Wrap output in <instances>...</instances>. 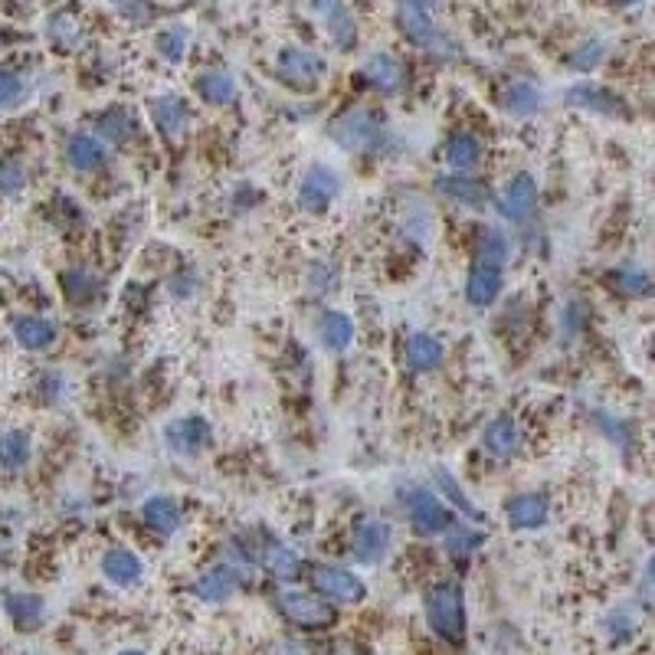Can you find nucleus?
<instances>
[{"label":"nucleus","instance_id":"nucleus-45","mask_svg":"<svg viewBox=\"0 0 655 655\" xmlns=\"http://www.w3.org/2000/svg\"><path fill=\"white\" fill-rule=\"evenodd\" d=\"M109 4L118 10V17H125L128 23H135V27H145L154 17V7L148 0H109Z\"/></svg>","mask_w":655,"mask_h":655},{"label":"nucleus","instance_id":"nucleus-43","mask_svg":"<svg viewBox=\"0 0 655 655\" xmlns=\"http://www.w3.org/2000/svg\"><path fill=\"white\" fill-rule=\"evenodd\" d=\"M27 187V168L20 161H0V194L17 197Z\"/></svg>","mask_w":655,"mask_h":655},{"label":"nucleus","instance_id":"nucleus-39","mask_svg":"<svg viewBox=\"0 0 655 655\" xmlns=\"http://www.w3.org/2000/svg\"><path fill=\"white\" fill-rule=\"evenodd\" d=\"M154 46H158V53L168 59V63H184V56H187V50H190V30H187V27H168V30H161L158 40H154Z\"/></svg>","mask_w":655,"mask_h":655},{"label":"nucleus","instance_id":"nucleus-23","mask_svg":"<svg viewBox=\"0 0 655 655\" xmlns=\"http://www.w3.org/2000/svg\"><path fill=\"white\" fill-rule=\"evenodd\" d=\"M105 158H109V151H105V145L95 135H73L66 141V161H69V168L79 174L99 171Z\"/></svg>","mask_w":655,"mask_h":655},{"label":"nucleus","instance_id":"nucleus-5","mask_svg":"<svg viewBox=\"0 0 655 655\" xmlns=\"http://www.w3.org/2000/svg\"><path fill=\"white\" fill-rule=\"evenodd\" d=\"M210 436L213 430L204 416H181V420L164 426V446H168V452L177 459L200 456V452L210 446Z\"/></svg>","mask_w":655,"mask_h":655},{"label":"nucleus","instance_id":"nucleus-37","mask_svg":"<svg viewBox=\"0 0 655 655\" xmlns=\"http://www.w3.org/2000/svg\"><path fill=\"white\" fill-rule=\"evenodd\" d=\"M433 482L439 485V492H443V495L449 498V502L456 505L466 518H482V511L469 502L466 492H462V485H459L456 479H452V472H446L443 466H436V469H433Z\"/></svg>","mask_w":655,"mask_h":655},{"label":"nucleus","instance_id":"nucleus-1","mask_svg":"<svg viewBox=\"0 0 655 655\" xmlns=\"http://www.w3.org/2000/svg\"><path fill=\"white\" fill-rule=\"evenodd\" d=\"M426 623L430 629L446 642H459L466 636V597H462L459 583H436L426 593Z\"/></svg>","mask_w":655,"mask_h":655},{"label":"nucleus","instance_id":"nucleus-29","mask_svg":"<svg viewBox=\"0 0 655 655\" xmlns=\"http://www.w3.org/2000/svg\"><path fill=\"white\" fill-rule=\"evenodd\" d=\"M95 131H99V141L102 145H112V148H122L128 145L131 138H135V118H131L125 109H109L99 115V122H95Z\"/></svg>","mask_w":655,"mask_h":655},{"label":"nucleus","instance_id":"nucleus-8","mask_svg":"<svg viewBox=\"0 0 655 655\" xmlns=\"http://www.w3.org/2000/svg\"><path fill=\"white\" fill-rule=\"evenodd\" d=\"M338 194H341V177L328 164H315V168H308V174L299 184V207L305 213H321L335 204Z\"/></svg>","mask_w":655,"mask_h":655},{"label":"nucleus","instance_id":"nucleus-21","mask_svg":"<svg viewBox=\"0 0 655 655\" xmlns=\"http://www.w3.org/2000/svg\"><path fill=\"white\" fill-rule=\"evenodd\" d=\"M482 446H485L488 456H495V459L518 456V449H521V430H518V423L511 420V416H495V420L485 426Z\"/></svg>","mask_w":655,"mask_h":655},{"label":"nucleus","instance_id":"nucleus-7","mask_svg":"<svg viewBox=\"0 0 655 655\" xmlns=\"http://www.w3.org/2000/svg\"><path fill=\"white\" fill-rule=\"evenodd\" d=\"M390 541H393V531L387 521L380 518H361L354 524V534H351V554L357 564H380L384 557L390 554Z\"/></svg>","mask_w":655,"mask_h":655},{"label":"nucleus","instance_id":"nucleus-13","mask_svg":"<svg viewBox=\"0 0 655 655\" xmlns=\"http://www.w3.org/2000/svg\"><path fill=\"white\" fill-rule=\"evenodd\" d=\"M312 10L325 20L328 37L335 40L338 50H354L357 43V23L344 0H312Z\"/></svg>","mask_w":655,"mask_h":655},{"label":"nucleus","instance_id":"nucleus-47","mask_svg":"<svg viewBox=\"0 0 655 655\" xmlns=\"http://www.w3.org/2000/svg\"><path fill=\"white\" fill-rule=\"evenodd\" d=\"M118 655H145L141 649H125V652H118Z\"/></svg>","mask_w":655,"mask_h":655},{"label":"nucleus","instance_id":"nucleus-2","mask_svg":"<svg viewBox=\"0 0 655 655\" xmlns=\"http://www.w3.org/2000/svg\"><path fill=\"white\" fill-rule=\"evenodd\" d=\"M328 138L344 151H371L384 145V122L374 109L354 105V109L335 115V122L328 125Z\"/></svg>","mask_w":655,"mask_h":655},{"label":"nucleus","instance_id":"nucleus-40","mask_svg":"<svg viewBox=\"0 0 655 655\" xmlns=\"http://www.w3.org/2000/svg\"><path fill=\"white\" fill-rule=\"evenodd\" d=\"M63 289L69 295V302L73 305H86L95 299V292H99V279L92 276V272L86 269H73V272H66L63 276Z\"/></svg>","mask_w":655,"mask_h":655},{"label":"nucleus","instance_id":"nucleus-36","mask_svg":"<svg viewBox=\"0 0 655 655\" xmlns=\"http://www.w3.org/2000/svg\"><path fill=\"white\" fill-rule=\"evenodd\" d=\"M266 567H269V574H276L279 580H295L302 574V557L295 554L289 544H269Z\"/></svg>","mask_w":655,"mask_h":655},{"label":"nucleus","instance_id":"nucleus-28","mask_svg":"<svg viewBox=\"0 0 655 655\" xmlns=\"http://www.w3.org/2000/svg\"><path fill=\"white\" fill-rule=\"evenodd\" d=\"M508 253H511V243H508L505 230H498V226H482L479 236H475V262L505 269Z\"/></svg>","mask_w":655,"mask_h":655},{"label":"nucleus","instance_id":"nucleus-27","mask_svg":"<svg viewBox=\"0 0 655 655\" xmlns=\"http://www.w3.org/2000/svg\"><path fill=\"white\" fill-rule=\"evenodd\" d=\"M446 161L456 171H472L482 161V141L472 131H452L446 138Z\"/></svg>","mask_w":655,"mask_h":655},{"label":"nucleus","instance_id":"nucleus-20","mask_svg":"<svg viewBox=\"0 0 655 655\" xmlns=\"http://www.w3.org/2000/svg\"><path fill=\"white\" fill-rule=\"evenodd\" d=\"M46 40L66 53H79V50H86L89 30L82 27L79 17H73L69 10H56V14L46 20Z\"/></svg>","mask_w":655,"mask_h":655},{"label":"nucleus","instance_id":"nucleus-4","mask_svg":"<svg viewBox=\"0 0 655 655\" xmlns=\"http://www.w3.org/2000/svg\"><path fill=\"white\" fill-rule=\"evenodd\" d=\"M407 515L420 538H436V534H443L452 524V511L439 502L430 488H413L407 495Z\"/></svg>","mask_w":655,"mask_h":655},{"label":"nucleus","instance_id":"nucleus-24","mask_svg":"<svg viewBox=\"0 0 655 655\" xmlns=\"http://www.w3.org/2000/svg\"><path fill=\"white\" fill-rule=\"evenodd\" d=\"M14 338L23 351H46L56 341V321L43 315H20L14 321Z\"/></svg>","mask_w":655,"mask_h":655},{"label":"nucleus","instance_id":"nucleus-46","mask_svg":"<svg viewBox=\"0 0 655 655\" xmlns=\"http://www.w3.org/2000/svg\"><path fill=\"white\" fill-rule=\"evenodd\" d=\"M616 7H633V4H639V0H613Z\"/></svg>","mask_w":655,"mask_h":655},{"label":"nucleus","instance_id":"nucleus-31","mask_svg":"<svg viewBox=\"0 0 655 655\" xmlns=\"http://www.w3.org/2000/svg\"><path fill=\"white\" fill-rule=\"evenodd\" d=\"M197 92L207 105H230L240 89H236V79L230 69H207V73L197 79Z\"/></svg>","mask_w":655,"mask_h":655},{"label":"nucleus","instance_id":"nucleus-25","mask_svg":"<svg viewBox=\"0 0 655 655\" xmlns=\"http://www.w3.org/2000/svg\"><path fill=\"white\" fill-rule=\"evenodd\" d=\"M318 341H321V348L331 351V354L348 351L351 341H354V321H351V315L335 312V308L321 315L318 318Z\"/></svg>","mask_w":655,"mask_h":655},{"label":"nucleus","instance_id":"nucleus-9","mask_svg":"<svg viewBox=\"0 0 655 655\" xmlns=\"http://www.w3.org/2000/svg\"><path fill=\"white\" fill-rule=\"evenodd\" d=\"M279 76L295 89H315L325 76V59L302 46H285L279 53Z\"/></svg>","mask_w":655,"mask_h":655},{"label":"nucleus","instance_id":"nucleus-19","mask_svg":"<svg viewBox=\"0 0 655 655\" xmlns=\"http://www.w3.org/2000/svg\"><path fill=\"white\" fill-rule=\"evenodd\" d=\"M102 574L115 587H135L145 577V564H141V557L131 547H112L102 557Z\"/></svg>","mask_w":655,"mask_h":655},{"label":"nucleus","instance_id":"nucleus-3","mask_svg":"<svg viewBox=\"0 0 655 655\" xmlns=\"http://www.w3.org/2000/svg\"><path fill=\"white\" fill-rule=\"evenodd\" d=\"M312 587L321 593V597L344 603V606H354L367 597V583L354 574L348 567H338V564H318L312 570Z\"/></svg>","mask_w":655,"mask_h":655},{"label":"nucleus","instance_id":"nucleus-34","mask_svg":"<svg viewBox=\"0 0 655 655\" xmlns=\"http://www.w3.org/2000/svg\"><path fill=\"white\" fill-rule=\"evenodd\" d=\"M603 629H606V636H610L613 642H626V639H633V636H636V629H639V613H636V606H629V603L613 606V610L606 613V619H603Z\"/></svg>","mask_w":655,"mask_h":655},{"label":"nucleus","instance_id":"nucleus-10","mask_svg":"<svg viewBox=\"0 0 655 655\" xmlns=\"http://www.w3.org/2000/svg\"><path fill=\"white\" fill-rule=\"evenodd\" d=\"M538 207V184L531 174H515L495 200V210L511 223H524Z\"/></svg>","mask_w":655,"mask_h":655},{"label":"nucleus","instance_id":"nucleus-32","mask_svg":"<svg viewBox=\"0 0 655 655\" xmlns=\"http://www.w3.org/2000/svg\"><path fill=\"white\" fill-rule=\"evenodd\" d=\"M505 109L508 115H515V118H534L541 112V89L538 86H531V82H511V86L505 89Z\"/></svg>","mask_w":655,"mask_h":655},{"label":"nucleus","instance_id":"nucleus-18","mask_svg":"<svg viewBox=\"0 0 655 655\" xmlns=\"http://www.w3.org/2000/svg\"><path fill=\"white\" fill-rule=\"evenodd\" d=\"M502 276H505V269L475 262V266L469 269V279H466V302L472 308H488L498 295H502V285H505Z\"/></svg>","mask_w":655,"mask_h":655},{"label":"nucleus","instance_id":"nucleus-48","mask_svg":"<svg viewBox=\"0 0 655 655\" xmlns=\"http://www.w3.org/2000/svg\"><path fill=\"white\" fill-rule=\"evenodd\" d=\"M0 46H4V33H0Z\"/></svg>","mask_w":655,"mask_h":655},{"label":"nucleus","instance_id":"nucleus-33","mask_svg":"<svg viewBox=\"0 0 655 655\" xmlns=\"http://www.w3.org/2000/svg\"><path fill=\"white\" fill-rule=\"evenodd\" d=\"M7 613L20 629H37L43 623L46 603L37 593H7Z\"/></svg>","mask_w":655,"mask_h":655},{"label":"nucleus","instance_id":"nucleus-12","mask_svg":"<svg viewBox=\"0 0 655 655\" xmlns=\"http://www.w3.org/2000/svg\"><path fill=\"white\" fill-rule=\"evenodd\" d=\"M361 76H364L367 86L384 92V95H397V92H403V86H407V69H403V63L393 53L367 56L364 66H361Z\"/></svg>","mask_w":655,"mask_h":655},{"label":"nucleus","instance_id":"nucleus-35","mask_svg":"<svg viewBox=\"0 0 655 655\" xmlns=\"http://www.w3.org/2000/svg\"><path fill=\"white\" fill-rule=\"evenodd\" d=\"M27 95H30L27 76L14 66H0V109H17Z\"/></svg>","mask_w":655,"mask_h":655},{"label":"nucleus","instance_id":"nucleus-17","mask_svg":"<svg viewBox=\"0 0 655 655\" xmlns=\"http://www.w3.org/2000/svg\"><path fill=\"white\" fill-rule=\"evenodd\" d=\"M151 122L154 128L161 131L164 138H181L187 135V128H190V109H187V102L181 99V95H158V99L151 102Z\"/></svg>","mask_w":655,"mask_h":655},{"label":"nucleus","instance_id":"nucleus-41","mask_svg":"<svg viewBox=\"0 0 655 655\" xmlns=\"http://www.w3.org/2000/svg\"><path fill=\"white\" fill-rule=\"evenodd\" d=\"M606 53H610L606 40H583L577 50L570 53V69H574V73H593V69L606 59Z\"/></svg>","mask_w":655,"mask_h":655},{"label":"nucleus","instance_id":"nucleus-14","mask_svg":"<svg viewBox=\"0 0 655 655\" xmlns=\"http://www.w3.org/2000/svg\"><path fill=\"white\" fill-rule=\"evenodd\" d=\"M433 187H436L439 197H446L459 207H472V210H479L492 200L488 187L479 181V177H469V174H439Z\"/></svg>","mask_w":655,"mask_h":655},{"label":"nucleus","instance_id":"nucleus-30","mask_svg":"<svg viewBox=\"0 0 655 655\" xmlns=\"http://www.w3.org/2000/svg\"><path fill=\"white\" fill-rule=\"evenodd\" d=\"M33 456V439L23 430H7L0 433V469L4 472H20L27 469Z\"/></svg>","mask_w":655,"mask_h":655},{"label":"nucleus","instance_id":"nucleus-15","mask_svg":"<svg viewBox=\"0 0 655 655\" xmlns=\"http://www.w3.org/2000/svg\"><path fill=\"white\" fill-rule=\"evenodd\" d=\"M505 518L515 531H534L551 518V502L541 492H521L505 505Z\"/></svg>","mask_w":655,"mask_h":655},{"label":"nucleus","instance_id":"nucleus-26","mask_svg":"<svg viewBox=\"0 0 655 655\" xmlns=\"http://www.w3.org/2000/svg\"><path fill=\"white\" fill-rule=\"evenodd\" d=\"M403 357H407V364L413 367L416 374H430V371H436L439 364H443L446 351H443V344H439V338L426 335V331H416V335H410Z\"/></svg>","mask_w":655,"mask_h":655},{"label":"nucleus","instance_id":"nucleus-38","mask_svg":"<svg viewBox=\"0 0 655 655\" xmlns=\"http://www.w3.org/2000/svg\"><path fill=\"white\" fill-rule=\"evenodd\" d=\"M613 285L623 295H629V299H646V295L652 292V279H649V272H642L636 266H623V269H616L613 272Z\"/></svg>","mask_w":655,"mask_h":655},{"label":"nucleus","instance_id":"nucleus-16","mask_svg":"<svg viewBox=\"0 0 655 655\" xmlns=\"http://www.w3.org/2000/svg\"><path fill=\"white\" fill-rule=\"evenodd\" d=\"M236 590H240V570H233L230 564L210 567L207 574H200L194 580V587H190V593L204 603H226Z\"/></svg>","mask_w":655,"mask_h":655},{"label":"nucleus","instance_id":"nucleus-44","mask_svg":"<svg viewBox=\"0 0 655 655\" xmlns=\"http://www.w3.org/2000/svg\"><path fill=\"white\" fill-rule=\"evenodd\" d=\"M308 289L315 295H328L338 289V269L328 266V262H315L312 269H308Z\"/></svg>","mask_w":655,"mask_h":655},{"label":"nucleus","instance_id":"nucleus-6","mask_svg":"<svg viewBox=\"0 0 655 655\" xmlns=\"http://www.w3.org/2000/svg\"><path fill=\"white\" fill-rule=\"evenodd\" d=\"M279 610L285 613L289 623L305 626V629H328L335 623V610H331L325 600H318L312 593H302V590H282Z\"/></svg>","mask_w":655,"mask_h":655},{"label":"nucleus","instance_id":"nucleus-42","mask_svg":"<svg viewBox=\"0 0 655 655\" xmlns=\"http://www.w3.org/2000/svg\"><path fill=\"white\" fill-rule=\"evenodd\" d=\"M446 534V551L452 557H472L475 551L482 547L485 534L482 531H472V528H456V524H449L443 531Z\"/></svg>","mask_w":655,"mask_h":655},{"label":"nucleus","instance_id":"nucleus-22","mask_svg":"<svg viewBox=\"0 0 655 655\" xmlns=\"http://www.w3.org/2000/svg\"><path fill=\"white\" fill-rule=\"evenodd\" d=\"M141 518H145V524L154 534H161V538H171V534H177V528H181L184 511H181V505H177L171 495H151L148 502L141 505Z\"/></svg>","mask_w":655,"mask_h":655},{"label":"nucleus","instance_id":"nucleus-11","mask_svg":"<svg viewBox=\"0 0 655 655\" xmlns=\"http://www.w3.org/2000/svg\"><path fill=\"white\" fill-rule=\"evenodd\" d=\"M567 102L577 105V109H587L593 115H603V118H626L629 115V105L619 99L613 89L597 86V82H577V86H570Z\"/></svg>","mask_w":655,"mask_h":655}]
</instances>
